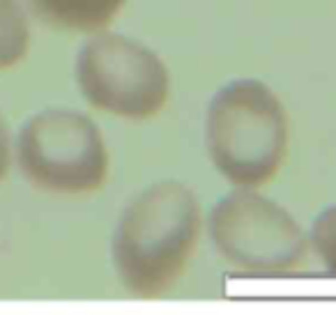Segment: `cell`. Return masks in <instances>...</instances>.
<instances>
[{
    "mask_svg": "<svg viewBox=\"0 0 336 315\" xmlns=\"http://www.w3.org/2000/svg\"><path fill=\"white\" fill-rule=\"evenodd\" d=\"M201 205L182 182L141 191L122 212L111 239L120 283L138 299H157L175 285L201 235Z\"/></svg>",
    "mask_w": 336,
    "mask_h": 315,
    "instance_id": "6da1fadb",
    "label": "cell"
},
{
    "mask_svg": "<svg viewBox=\"0 0 336 315\" xmlns=\"http://www.w3.org/2000/svg\"><path fill=\"white\" fill-rule=\"evenodd\" d=\"M205 145L230 184H265L277 175L288 145V118L279 97L256 78L226 83L207 106Z\"/></svg>",
    "mask_w": 336,
    "mask_h": 315,
    "instance_id": "7a4b0ae2",
    "label": "cell"
},
{
    "mask_svg": "<svg viewBox=\"0 0 336 315\" xmlns=\"http://www.w3.org/2000/svg\"><path fill=\"white\" fill-rule=\"evenodd\" d=\"M17 163L35 189L83 196L99 191L106 182L109 150L88 115L71 109H46L19 131Z\"/></svg>",
    "mask_w": 336,
    "mask_h": 315,
    "instance_id": "3957f363",
    "label": "cell"
},
{
    "mask_svg": "<svg viewBox=\"0 0 336 315\" xmlns=\"http://www.w3.org/2000/svg\"><path fill=\"white\" fill-rule=\"evenodd\" d=\"M76 83L95 109L125 120H150L166 106L171 78L154 51L131 37L104 33L76 55Z\"/></svg>",
    "mask_w": 336,
    "mask_h": 315,
    "instance_id": "277c9868",
    "label": "cell"
},
{
    "mask_svg": "<svg viewBox=\"0 0 336 315\" xmlns=\"http://www.w3.org/2000/svg\"><path fill=\"white\" fill-rule=\"evenodd\" d=\"M210 237L239 272L279 276L304 258V237L293 217L254 191H233L210 212Z\"/></svg>",
    "mask_w": 336,
    "mask_h": 315,
    "instance_id": "5b68a950",
    "label": "cell"
},
{
    "mask_svg": "<svg viewBox=\"0 0 336 315\" xmlns=\"http://www.w3.org/2000/svg\"><path fill=\"white\" fill-rule=\"evenodd\" d=\"M42 23L67 33H97L106 28L127 0H26Z\"/></svg>",
    "mask_w": 336,
    "mask_h": 315,
    "instance_id": "8992f818",
    "label": "cell"
},
{
    "mask_svg": "<svg viewBox=\"0 0 336 315\" xmlns=\"http://www.w3.org/2000/svg\"><path fill=\"white\" fill-rule=\"evenodd\" d=\"M30 46V26L19 0H0V69L19 65Z\"/></svg>",
    "mask_w": 336,
    "mask_h": 315,
    "instance_id": "52a82bcc",
    "label": "cell"
},
{
    "mask_svg": "<svg viewBox=\"0 0 336 315\" xmlns=\"http://www.w3.org/2000/svg\"><path fill=\"white\" fill-rule=\"evenodd\" d=\"M313 246L331 274H336V207L325 209L313 223Z\"/></svg>",
    "mask_w": 336,
    "mask_h": 315,
    "instance_id": "ba28073f",
    "label": "cell"
},
{
    "mask_svg": "<svg viewBox=\"0 0 336 315\" xmlns=\"http://www.w3.org/2000/svg\"><path fill=\"white\" fill-rule=\"evenodd\" d=\"M7 168H10V129L0 115V179L7 175Z\"/></svg>",
    "mask_w": 336,
    "mask_h": 315,
    "instance_id": "9c48e42d",
    "label": "cell"
}]
</instances>
